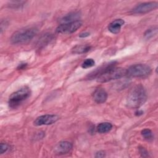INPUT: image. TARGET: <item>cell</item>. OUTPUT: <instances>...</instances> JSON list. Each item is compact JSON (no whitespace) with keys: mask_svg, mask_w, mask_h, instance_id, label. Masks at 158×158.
<instances>
[{"mask_svg":"<svg viewBox=\"0 0 158 158\" xmlns=\"http://www.w3.org/2000/svg\"><path fill=\"white\" fill-rule=\"evenodd\" d=\"M147 100L146 91L143 86L138 85L134 86L128 94L127 106L130 109H138Z\"/></svg>","mask_w":158,"mask_h":158,"instance_id":"1","label":"cell"},{"mask_svg":"<svg viewBox=\"0 0 158 158\" xmlns=\"http://www.w3.org/2000/svg\"><path fill=\"white\" fill-rule=\"evenodd\" d=\"M37 33L35 28H26L14 32L10 37V42L14 44H22L29 42Z\"/></svg>","mask_w":158,"mask_h":158,"instance_id":"2","label":"cell"},{"mask_svg":"<svg viewBox=\"0 0 158 158\" xmlns=\"http://www.w3.org/2000/svg\"><path fill=\"white\" fill-rule=\"evenodd\" d=\"M31 95V90L28 86H24L12 93L9 98V106L12 109L19 107Z\"/></svg>","mask_w":158,"mask_h":158,"instance_id":"3","label":"cell"},{"mask_svg":"<svg viewBox=\"0 0 158 158\" xmlns=\"http://www.w3.org/2000/svg\"><path fill=\"white\" fill-rule=\"evenodd\" d=\"M152 72L151 67L144 64H138L131 65L126 70V75L130 77H146Z\"/></svg>","mask_w":158,"mask_h":158,"instance_id":"4","label":"cell"},{"mask_svg":"<svg viewBox=\"0 0 158 158\" xmlns=\"http://www.w3.org/2000/svg\"><path fill=\"white\" fill-rule=\"evenodd\" d=\"M126 75V70L122 67L115 66L108 69L104 73L97 78V81L99 83H106L113 80L119 79Z\"/></svg>","mask_w":158,"mask_h":158,"instance_id":"5","label":"cell"},{"mask_svg":"<svg viewBox=\"0 0 158 158\" xmlns=\"http://www.w3.org/2000/svg\"><path fill=\"white\" fill-rule=\"evenodd\" d=\"M81 25H82V23L80 20L62 23L57 27L56 32L58 33H64V34L72 33L76 31L78 28H80Z\"/></svg>","mask_w":158,"mask_h":158,"instance_id":"6","label":"cell"},{"mask_svg":"<svg viewBox=\"0 0 158 158\" xmlns=\"http://www.w3.org/2000/svg\"><path fill=\"white\" fill-rule=\"evenodd\" d=\"M116 64V61H111L107 63L103 64L101 66L98 67L95 70H93L91 72L88 73V75H87V76L86 77V78L87 80H93L94 78H97L99 76L104 73L108 69L115 67Z\"/></svg>","mask_w":158,"mask_h":158,"instance_id":"7","label":"cell"},{"mask_svg":"<svg viewBox=\"0 0 158 158\" xmlns=\"http://www.w3.org/2000/svg\"><path fill=\"white\" fill-rule=\"evenodd\" d=\"M59 119V117L54 114H45L38 117L35 121L33 124L35 126L41 125H49L54 123Z\"/></svg>","mask_w":158,"mask_h":158,"instance_id":"8","label":"cell"},{"mask_svg":"<svg viewBox=\"0 0 158 158\" xmlns=\"http://www.w3.org/2000/svg\"><path fill=\"white\" fill-rule=\"evenodd\" d=\"M158 6L157 2H147L141 3L135 6L131 10L133 14H145L156 9Z\"/></svg>","mask_w":158,"mask_h":158,"instance_id":"9","label":"cell"},{"mask_svg":"<svg viewBox=\"0 0 158 158\" xmlns=\"http://www.w3.org/2000/svg\"><path fill=\"white\" fill-rule=\"evenodd\" d=\"M73 147L72 144L67 141H62L58 143L54 147V151L56 154L64 155L70 152Z\"/></svg>","mask_w":158,"mask_h":158,"instance_id":"10","label":"cell"},{"mask_svg":"<svg viewBox=\"0 0 158 158\" xmlns=\"http://www.w3.org/2000/svg\"><path fill=\"white\" fill-rule=\"evenodd\" d=\"M93 98L96 102L98 104H101L107 100V93L104 88L99 87L96 88L93 92Z\"/></svg>","mask_w":158,"mask_h":158,"instance_id":"11","label":"cell"},{"mask_svg":"<svg viewBox=\"0 0 158 158\" xmlns=\"http://www.w3.org/2000/svg\"><path fill=\"white\" fill-rule=\"evenodd\" d=\"M124 23L125 22L123 19H115L109 24L107 28L109 31L112 33L117 34L120 32L121 27L123 25Z\"/></svg>","mask_w":158,"mask_h":158,"instance_id":"12","label":"cell"},{"mask_svg":"<svg viewBox=\"0 0 158 158\" xmlns=\"http://www.w3.org/2000/svg\"><path fill=\"white\" fill-rule=\"evenodd\" d=\"M80 17V14L79 12H73L64 16L60 19V21L62 22V23L72 22L75 21H78Z\"/></svg>","mask_w":158,"mask_h":158,"instance_id":"13","label":"cell"},{"mask_svg":"<svg viewBox=\"0 0 158 158\" xmlns=\"http://www.w3.org/2000/svg\"><path fill=\"white\" fill-rule=\"evenodd\" d=\"M91 49V46L88 44H81L77 45L72 49V52L73 54H83L88 52Z\"/></svg>","mask_w":158,"mask_h":158,"instance_id":"14","label":"cell"},{"mask_svg":"<svg viewBox=\"0 0 158 158\" xmlns=\"http://www.w3.org/2000/svg\"><path fill=\"white\" fill-rule=\"evenodd\" d=\"M112 125L109 122H102L99 123L96 128L98 132L100 133H106L111 130Z\"/></svg>","mask_w":158,"mask_h":158,"instance_id":"15","label":"cell"},{"mask_svg":"<svg viewBox=\"0 0 158 158\" xmlns=\"http://www.w3.org/2000/svg\"><path fill=\"white\" fill-rule=\"evenodd\" d=\"M143 137L147 141H152L154 139V135L152 131L148 128L144 129L141 132Z\"/></svg>","mask_w":158,"mask_h":158,"instance_id":"16","label":"cell"},{"mask_svg":"<svg viewBox=\"0 0 158 158\" xmlns=\"http://www.w3.org/2000/svg\"><path fill=\"white\" fill-rule=\"evenodd\" d=\"M52 35L51 34H45L43 35L39 40L38 44L40 45H44L47 44L48 43L50 42V41L52 40Z\"/></svg>","mask_w":158,"mask_h":158,"instance_id":"17","label":"cell"},{"mask_svg":"<svg viewBox=\"0 0 158 158\" xmlns=\"http://www.w3.org/2000/svg\"><path fill=\"white\" fill-rule=\"evenodd\" d=\"M94 64H95V61L94 60V59L91 58H88V59H86L85 60H84V62L82 63L81 67L83 69H88L94 66Z\"/></svg>","mask_w":158,"mask_h":158,"instance_id":"18","label":"cell"},{"mask_svg":"<svg viewBox=\"0 0 158 158\" xmlns=\"http://www.w3.org/2000/svg\"><path fill=\"white\" fill-rule=\"evenodd\" d=\"M157 28H150L148 29L146 32L144 33V36L146 38H150L154 36L155 35L157 34Z\"/></svg>","mask_w":158,"mask_h":158,"instance_id":"19","label":"cell"},{"mask_svg":"<svg viewBox=\"0 0 158 158\" xmlns=\"http://www.w3.org/2000/svg\"><path fill=\"white\" fill-rule=\"evenodd\" d=\"M25 3V1H12L9 2V6L10 7L15 9V8H19L21 6H22Z\"/></svg>","mask_w":158,"mask_h":158,"instance_id":"20","label":"cell"},{"mask_svg":"<svg viewBox=\"0 0 158 158\" xmlns=\"http://www.w3.org/2000/svg\"><path fill=\"white\" fill-rule=\"evenodd\" d=\"M10 148V146L8 144L6 143H1L0 145V153L1 154L6 152Z\"/></svg>","mask_w":158,"mask_h":158,"instance_id":"21","label":"cell"},{"mask_svg":"<svg viewBox=\"0 0 158 158\" xmlns=\"http://www.w3.org/2000/svg\"><path fill=\"white\" fill-rule=\"evenodd\" d=\"M106 156V153L104 151H99L98 152H97L96 153V155H95V157H97V158H101V157H104Z\"/></svg>","mask_w":158,"mask_h":158,"instance_id":"22","label":"cell"},{"mask_svg":"<svg viewBox=\"0 0 158 158\" xmlns=\"http://www.w3.org/2000/svg\"><path fill=\"white\" fill-rule=\"evenodd\" d=\"M139 152L141 154L142 157H147L148 156V153L147 151L144 148H139Z\"/></svg>","mask_w":158,"mask_h":158,"instance_id":"23","label":"cell"},{"mask_svg":"<svg viewBox=\"0 0 158 158\" xmlns=\"http://www.w3.org/2000/svg\"><path fill=\"white\" fill-rule=\"evenodd\" d=\"M27 65V63H22L20 64L19 65V66L17 67V69L19 70H22V69H25L26 68Z\"/></svg>","mask_w":158,"mask_h":158,"instance_id":"24","label":"cell"},{"mask_svg":"<svg viewBox=\"0 0 158 158\" xmlns=\"http://www.w3.org/2000/svg\"><path fill=\"white\" fill-rule=\"evenodd\" d=\"M89 35H90V33H89V32L85 31V32H83V33H80V34L79 35V36H80V38H86V37L89 36Z\"/></svg>","mask_w":158,"mask_h":158,"instance_id":"25","label":"cell"},{"mask_svg":"<svg viewBox=\"0 0 158 158\" xmlns=\"http://www.w3.org/2000/svg\"><path fill=\"white\" fill-rule=\"evenodd\" d=\"M143 114V112L142 110H137L135 112V115H142Z\"/></svg>","mask_w":158,"mask_h":158,"instance_id":"26","label":"cell"}]
</instances>
